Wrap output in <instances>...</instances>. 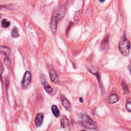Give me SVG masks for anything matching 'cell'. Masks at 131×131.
Here are the masks:
<instances>
[{
  "mask_svg": "<svg viewBox=\"0 0 131 131\" xmlns=\"http://www.w3.org/2000/svg\"><path fill=\"white\" fill-rule=\"evenodd\" d=\"M79 119L80 124L85 128L89 129H94L96 128L94 122L86 114H80L79 116Z\"/></svg>",
  "mask_w": 131,
  "mask_h": 131,
  "instance_id": "1",
  "label": "cell"
},
{
  "mask_svg": "<svg viewBox=\"0 0 131 131\" xmlns=\"http://www.w3.org/2000/svg\"><path fill=\"white\" fill-rule=\"evenodd\" d=\"M130 45L129 40L125 37H123L119 43V49L122 55L128 56L129 53Z\"/></svg>",
  "mask_w": 131,
  "mask_h": 131,
  "instance_id": "2",
  "label": "cell"
},
{
  "mask_svg": "<svg viewBox=\"0 0 131 131\" xmlns=\"http://www.w3.org/2000/svg\"><path fill=\"white\" fill-rule=\"evenodd\" d=\"M62 16V13H61L60 10L55 11L52 14L50 21V28L53 34H55L56 31L57 21Z\"/></svg>",
  "mask_w": 131,
  "mask_h": 131,
  "instance_id": "3",
  "label": "cell"
},
{
  "mask_svg": "<svg viewBox=\"0 0 131 131\" xmlns=\"http://www.w3.org/2000/svg\"><path fill=\"white\" fill-rule=\"evenodd\" d=\"M31 81V74L30 72L26 71L23 76V80L21 81V84L23 86H26L28 85Z\"/></svg>",
  "mask_w": 131,
  "mask_h": 131,
  "instance_id": "4",
  "label": "cell"
},
{
  "mask_svg": "<svg viewBox=\"0 0 131 131\" xmlns=\"http://www.w3.org/2000/svg\"><path fill=\"white\" fill-rule=\"evenodd\" d=\"M43 115L41 113H38L36 115L35 119V123L37 127L39 126L41 124L42 122L43 121Z\"/></svg>",
  "mask_w": 131,
  "mask_h": 131,
  "instance_id": "5",
  "label": "cell"
},
{
  "mask_svg": "<svg viewBox=\"0 0 131 131\" xmlns=\"http://www.w3.org/2000/svg\"><path fill=\"white\" fill-rule=\"evenodd\" d=\"M50 79L53 82H57L58 81V76L56 72L53 70H51L50 71Z\"/></svg>",
  "mask_w": 131,
  "mask_h": 131,
  "instance_id": "6",
  "label": "cell"
},
{
  "mask_svg": "<svg viewBox=\"0 0 131 131\" xmlns=\"http://www.w3.org/2000/svg\"><path fill=\"white\" fill-rule=\"evenodd\" d=\"M108 100L109 103L113 104L117 102L119 100V97L117 94H113L109 96L108 98Z\"/></svg>",
  "mask_w": 131,
  "mask_h": 131,
  "instance_id": "7",
  "label": "cell"
},
{
  "mask_svg": "<svg viewBox=\"0 0 131 131\" xmlns=\"http://www.w3.org/2000/svg\"><path fill=\"white\" fill-rule=\"evenodd\" d=\"M62 104L66 110L69 111H71L72 109V105L68 99H67L66 98L63 99L62 101Z\"/></svg>",
  "mask_w": 131,
  "mask_h": 131,
  "instance_id": "8",
  "label": "cell"
},
{
  "mask_svg": "<svg viewBox=\"0 0 131 131\" xmlns=\"http://www.w3.org/2000/svg\"><path fill=\"white\" fill-rule=\"evenodd\" d=\"M51 111L52 114H53V115L57 118L60 115V112L59 111L57 107V106L56 105H53L51 107Z\"/></svg>",
  "mask_w": 131,
  "mask_h": 131,
  "instance_id": "9",
  "label": "cell"
},
{
  "mask_svg": "<svg viewBox=\"0 0 131 131\" xmlns=\"http://www.w3.org/2000/svg\"><path fill=\"white\" fill-rule=\"evenodd\" d=\"M0 51L1 53L4 55H8L10 53V49L8 47L3 46H0Z\"/></svg>",
  "mask_w": 131,
  "mask_h": 131,
  "instance_id": "10",
  "label": "cell"
},
{
  "mask_svg": "<svg viewBox=\"0 0 131 131\" xmlns=\"http://www.w3.org/2000/svg\"><path fill=\"white\" fill-rule=\"evenodd\" d=\"M69 121L67 117H62L61 118L60 120V125L61 127L62 128L66 127L69 125Z\"/></svg>",
  "mask_w": 131,
  "mask_h": 131,
  "instance_id": "11",
  "label": "cell"
},
{
  "mask_svg": "<svg viewBox=\"0 0 131 131\" xmlns=\"http://www.w3.org/2000/svg\"><path fill=\"white\" fill-rule=\"evenodd\" d=\"M108 37L106 36L104 38V39H103L101 44V49H105L107 46L108 45Z\"/></svg>",
  "mask_w": 131,
  "mask_h": 131,
  "instance_id": "12",
  "label": "cell"
},
{
  "mask_svg": "<svg viewBox=\"0 0 131 131\" xmlns=\"http://www.w3.org/2000/svg\"><path fill=\"white\" fill-rule=\"evenodd\" d=\"M11 35L13 37L16 38L19 36V32L17 27H14L11 31Z\"/></svg>",
  "mask_w": 131,
  "mask_h": 131,
  "instance_id": "13",
  "label": "cell"
},
{
  "mask_svg": "<svg viewBox=\"0 0 131 131\" xmlns=\"http://www.w3.org/2000/svg\"><path fill=\"white\" fill-rule=\"evenodd\" d=\"M4 63L6 66V67L8 68V69H10L11 68V61L9 59V58L7 56L5 57L4 58Z\"/></svg>",
  "mask_w": 131,
  "mask_h": 131,
  "instance_id": "14",
  "label": "cell"
},
{
  "mask_svg": "<svg viewBox=\"0 0 131 131\" xmlns=\"http://www.w3.org/2000/svg\"><path fill=\"white\" fill-rule=\"evenodd\" d=\"M125 107L126 110L131 113V98H129L126 102Z\"/></svg>",
  "mask_w": 131,
  "mask_h": 131,
  "instance_id": "15",
  "label": "cell"
},
{
  "mask_svg": "<svg viewBox=\"0 0 131 131\" xmlns=\"http://www.w3.org/2000/svg\"><path fill=\"white\" fill-rule=\"evenodd\" d=\"M43 86H44V88L46 90V91L48 93H51L52 92V88L48 84V83L47 82H45L44 83H43Z\"/></svg>",
  "mask_w": 131,
  "mask_h": 131,
  "instance_id": "16",
  "label": "cell"
},
{
  "mask_svg": "<svg viewBox=\"0 0 131 131\" xmlns=\"http://www.w3.org/2000/svg\"><path fill=\"white\" fill-rule=\"evenodd\" d=\"M121 84H122V87L124 93V94H128V92H129V91H128V88L127 86V85H126L125 82L124 81H123L122 82Z\"/></svg>",
  "mask_w": 131,
  "mask_h": 131,
  "instance_id": "17",
  "label": "cell"
},
{
  "mask_svg": "<svg viewBox=\"0 0 131 131\" xmlns=\"http://www.w3.org/2000/svg\"><path fill=\"white\" fill-rule=\"evenodd\" d=\"M10 25V23L6 19H3L2 20V25L4 28H8Z\"/></svg>",
  "mask_w": 131,
  "mask_h": 131,
  "instance_id": "18",
  "label": "cell"
},
{
  "mask_svg": "<svg viewBox=\"0 0 131 131\" xmlns=\"http://www.w3.org/2000/svg\"><path fill=\"white\" fill-rule=\"evenodd\" d=\"M128 69L130 73L131 74V64H129L128 66Z\"/></svg>",
  "mask_w": 131,
  "mask_h": 131,
  "instance_id": "19",
  "label": "cell"
},
{
  "mask_svg": "<svg viewBox=\"0 0 131 131\" xmlns=\"http://www.w3.org/2000/svg\"><path fill=\"white\" fill-rule=\"evenodd\" d=\"M1 70H2L1 74H2V73H3V70H4V69H3V66H2V64H1Z\"/></svg>",
  "mask_w": 131,
  "mask_h": 131,
  "instance_id": "20",
  "label": "cell"
},
{
  "mask_svg": "<svg viewBox=\"0 0 131 131\" xmlns=\"http://www.w3.org/2000/svg\"><path fill=\"white\" fill-rule=\"evenodd\" d=\"M79 101H80V102H83V99H82V98H81V97L79 98Z\"/></svg>",
  "mask_w": 131,
  "mask_h": 131,
  "instance_id": "21",
  "label": "cell"
},
{
  "mask_svg": "<svg viewBox=\"0 0 131 131\" xmlns=\"http://www.w3.org/2000/svg\"><path fill=\"white\" fill-rule=\"evenodd\" d=\"M80 131H86V130H80Z\"/></svg>",
  "mask_w": 131,
  "mask_h": 131,
  "instance_id": "22",
  "label": "cell"
}]
</instances>
